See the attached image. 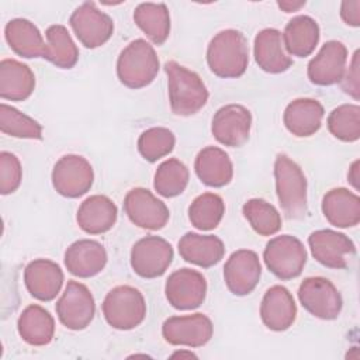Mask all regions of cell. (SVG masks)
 I'll return each instance as SVG.
<instances>
[{
	"label": "cell",
	"instance_id": "cell-1",
	"mask_svg": "<svg viewBox=\"0 0 360 360\" xmlns=\"http://www.w3.org/2000/svg\"><path fill=\"white\" fill-rule=\"evenodd\" d=\"M207 63L218 77H240L249 65V48L245 35L232 28L215 34L207 48Z\"/></svg>",
	"mask_w": 360,
	"mask_h": 360
},
{
	"label": "cell",
	"instance_id": "cell-2",
	"mask_svg": "<svg viewBox=\"0 0 360 360\" xmlns=\"http://www.w3.org/2000/svg\"><path fill=\"white\" fill-rule=\"evenodd\" d=\"M165 72L167 75L172 112L180 117L197 114L207 104L210 97L202 79L176 60L166 62Z\"/></svg>",
	"mask_w": 360,
	"mask_h": 360
},
{
	"label": "cell",
	"instance_id": "cell-3",
	"mask_svg": "<svg viewBox=\"0 0 360 360\" xmlns=\"http://www.w3.org/2000/svg\"><path fill=\"white\" fill-rule=\"evenodd\" d=\"M274 180L278 204L290 219L307 214V177L302 169L287 155L278 153L274 160Z\"/></svg>",
	"mask_w": 360,
	"mask_h": 360
},
{
	"label": "cell",
	"instance_id": "cell-4",
	"mask_svg": "<svg viewBox=\"0 0 360 360\" xmlns=\"http://www.w3.org/2000/svg\"><path fill=\"white\" fill-rule=\"evenodd\" d=\"M160 68L155 48L145 39L138 38L129 42L118 55L117 76L128 89L149 86Z\"/></svg>",
	"mask_w": 360,
	"mask_h": 360
},
{
	"label": "cell",
	"instance_id": "cell-5",
	"mask_svg": "<svg viewBox=\"0 0 360 360\" xmlns=\"http://www.w3.org/2000/svg\"><path fill=\"white\" fill-rule=\"evenodd\" d=\"M101 309L107 323L118 330L135 329L146 316L145 298L138 288L131 285H118L110 290Z\"/></svg>",
	"mask_w": 360,
	"mask_h": 360
},
{
	"label": "cell",
	"instance_id": "cell-6",
	"mask_svg": "<svg viewBox=\"0 0 360 360\" xmlns=\"http://www.w3.org/2000/svg\"><path fill=\"white\" fill-rule=\"evenodd\" d=\"M307 256L304 243L291 235H280L270 239L263 252L267 269L280 280L298 277L304 270Z\"/></svg>",
	"mask_w": 360,
	"mask_h": 360
},
{
	"label": "cell",
	"instance_id": "cell-7",
	"mask_svg": "<svg viewBox=\"0 0 360 360\" xmlns=\"http://www.w3.org/2000/svg\"><path fill=\"white\" fill-rule=\"evenodd\" d=\"M301 305L315 318L333 321L340 315L343 300L335 284L321 276L307 277L298 287Z\"/></svg>",
	"mask_w": 360,
	"mask_h": 360
},
{
	"label": "cell",
	"instance_id": "cell-8",
	"mask_svg": "<svg viewBox=\"0 0 360 360\" xmlns=\"http://www.w3.org/2000/svg\"><path fill=\"white\" fill-rule=\"evenodd\" d=\"M55 309L63 326L70 330H83L94 318L96 302L93 294L84 284L69 280Z\"/></svg>",
	"mask_w": 360,
	"mask_h": 360
},
{
	"label": "cell",
	"instance_id": "cell-9",
	"mask_svg": "<svg viewBox=\"0 0 360 360\" xmlns=\"http://www.w3.org/2000/svg\"><path fill=\"white\" fill-rule=\"evenodd\" d=\"M69 24L80 44L89 49L104 45L114 32L112 18L97 8L93 1H84L76 7L69 18Z\"/></svg>",
	"mask_w": 360,
	"mask_h": 360
},
{
	"label": "cell",
	"instance_id": "cell-10",
	"mask_svg": "<svg viewBox=\"0 0 360 360\" xmlns=\"http://www.w3.org/2000/svg\"><path fill=\"white\" fill-rule=\"evenodd\" d=\"M93 180V167L80 155H65L52 169V186L58 194L66 198H77L86 194L91 188Z\"/></svg>",
	"mask_w": 360,
	"mask_h": 360
},
{
	"label": "cell",
	"instance_id": "cell-11",
	"mask_svg": "<svg viewBox=\"0 0 360 360\" xmlns=\"http://www.w3.org/2000/svg\"><path fill=\"white\" fill-rule=\"evenodd\" d=\"M172 245L160 236H145L131 249V267L143 278H156L166 273L173 262Z\"/></svg>",
	"mask_w": 360,
	"mask_h": 360
},
{
	"label": "cell",
	"instance_id": "cell-12",
	"mask_svg": "<svg viewBox=\"0 0 360 360\" xmlns=\"http://www.w3.org/2000/svg\"><path fill=\"white\" fill-rule=\"evenodd\" d=\"M311 253L316 262L329 269H346L356 255L353 240L333 229H319L308 236Z\"/></svg>",
	"mask_w": 360,
	"mask_h": 360
},
{
	"label": "cell",
	"instance_id": "cell-13",
	"mask_svg": "<svg viewBox=\"0 0 360 360\" xmlns=\"http://www.w3.org/2000/svg\"><path fill=\"white\" fill-rule=\"evenodd\" d=\"M124 210L132 224L149 231L165 228L170 218L166 204L143 187H135L127 193Z\"/></svg>",
	"mask_w": 360,
	"mask_h": 360
},
{
	"label": "cell",
	"instance_id": "cell-14",
	"mask_svg": "<svg viewBox=\"0 0 360 360\" xmlns=\"http://www.w3.org/2000/svg\"><path fill=\"white\" fill-rule=\"evenodd\" d=\"M165 295L169 304L180 311L198 308L207 295L205 277L193 269L173 271L165 284Z\"/></svg>",
	"mask_w": 360,
	"mask_h": 360
},
{
	"label": "cell",
	"instance_id": "cell-15",
	"mask_svg": "<svg viewBox=\"0 0 360 360\" xmlns=\"http://www.w3.org/2000/svg\"><path fill=\"white\" fill-rule=\"evenodd\" d=\"M214 333L211 319L201 314L170 316L162 325L163 339L173 346L201 347L205 346Z\"/></svg>",
	"mask_w": 360,
	"mask_h": 360
},
{
	"label": "cell",
	"instance_id": "cell-16",
	"mask_svg": "<svg viewBox=\"0 0 360 360\" xmlns=\"http://www.w3.org/2000/svg\"><path fill=\"white\" fill-rule=\"evenodd\" d=\"M252 114L240 104H226L217 110L211 122L212 136L222 145L239 148L249 139Z\"/></svg>",
	"mask_w": 360,
	"mask_h": 360
},
{
	"label": "cell",
	"instance_id": "cell-17",
	"mask_svg": "<svg viewBox=\"0 0 360 360\" xmlns=\"http://www.w3.org/2000/svg\"><path fill=\"white\" fill-rule=\"evenodd\" d=\"M262 276V264L256 252L239 249L233 252L224 266V280L226 288L238 297L250 294Z\"/></svg>",
	"mask_w": 360,
	"mask_h": 360
},
{
	"label": "cell",
	"instance_id": "cell-18",
	"mask_svg": "<svg viewBox=\"0 0 360 360\" xmlns=\"http://www.w3.org/2000/svg\"><path fill=\"white\" fill-rule=\"evenodd\" d=\"M347 49L340 41L325 42L308 63V79L316 86H332L342 80L346 70Z\"/></svg>",
	"mask_w": 360,
	"mask_h": 360
},
{
	"label": "cell",
	"instance_id": "cell-19",
	"mask_svg": "<svg viewBox=\"0 0 360 360\" xmlns=\"http://www.w3.org/2000/svg\"><path fill=\"white\" fill-rule=\"evenodd\" d=\"M105 248L93 239H79L65 250L68 271L80 278H90L101 273L107 264Z\"/></svg>",
	"mask_w": 360,
	"mask_h": 360
},
{
	"label": "cell",
	"instance_id": "cell-20",
	"mask_svg": "<svg viewBox=\"0 0 360 360\" xmlns=\"http://www.w3.org/2000/svg\"><path fill=\"white\" fill-rule=\"evenodd\" d=\"M24 283L28 292L38 301H52L63 284L60 266L49 259H35L24 269Z\"/></svg>",
	"mask_w": 360,
	"mask_h": 360
},
{
	"label": "cell",
	"instance_id": "cell-21",
	"mask_svg": "<svg viewBox=\"0 0 360 360\" xmlns=\"http://www.w3.org/2000/svg\"><path fill=\"white\" fill-rule=\"evenodd\" d=\"M260 318L264 326L274 332L291 328L297 318V305L292 294L283 285L270 287L260 304Z\"/></svg>",
	"mask_w": 360,
	"mask_h": 360
},
{
	"label": "cell",
	"instance_id": "cell-22",
	"mask_svg": "<svg viewBox=\"0 0 360 360\" xmlns=\"http://www.w3.org/2000/svg\"><path fill=\"white\" fill-rule=\"evenodd\" d=\"M253 55L259 68L267 73H283L292 66V59L284 48L283 35L276 28H264L257 32Z\"/></svg>",
	"mask_w": 360,
	"mask_h": 360
},
{
	"label": "cell",
	"instance_id": "cell-23",
	"mask_svg": "<svg viewBox=\"0 0 360 360\" xmlns=\"http://www.w3.org/2000/svg\"><path fill=\"white\" fill-rule=\"evenodd\" d=\"M118 210L111 198L101 194L87 197L79 207L76 221L79 228L90 235L108 232L117 222Z\"/></svg>",
	"mask_w": 360,
	"mask_h": 360
},
{
	"label": "cell",
	"instance_id": "cell-24",
	"mask_svg": "<svg viewBox=\"0 0 360 360\" xmlns=\"http://www.w3.org/2000/svg\"><path fill=\"white\" fill-rule=\"evenodd\" d=\"M325 110L315 98H295L284 110L283 122L290 134L307 138L319 131Z\"/></svg>",
	"mask_w": 360,
	"mask_h": 360
},
{
	"label": "cell",
	"instance_id": "cell-25",
	"mask_svg": "<svg viewBox=\"0 0 360 360\" xmlns=\"http://www.w3.org/2000/svg\"><path fill=\"white\" fill-rule=\"evenodd\" d=\"M4 38L18 56L46 58V44L38 27L27 18H13L4 27Z\"/></svg>",
	"mask_w": 360,
	"mask_h": 360
},
{
	"label": "cell",
	"instance_id": "cell-26",
	"mask_svg": "<svg viewBox=\"0 0 360 360\" xmlns=\"http://www.w3.org/2000/svg\"><path fill=\"white\" fill-rule=\"evenodd\" d=\"M194 170L202 184L214 188L229 184L233 177V165L228 153L218 146L201 149L195 156Z\"/></svg>",
	"mask_w": 360,
	"mask_h": 360
},
{
	"label": "cell",
	"instance_id": "cell-27",
	"mask_svg": "<svg viewBox=\"0 0 360 360\" xmlns=\"http://www.w3.org/2000/svg\"><path fill=\"white\" fill-rule=\"evenodd\" d=\"M179 253L187 263L208 269L221 262L225 246L218 236L187 232L179 240Z\"/></svg>",
	"mask_w": 360,
	"mask_h": 360
},
{
	"label": "cell",
	"instance_id": "cell-28",
	"mask_svg": "<svg viewBox=\"0 0 360 360\" xmlns=\"http://www.w3.org/2000/svg\"><path fill=\"white\" fill-rule=\"evenodd\" d=\"M322 212L336 228L356 226L360 222V198L347 188H332L322 198Z\"/></svg>",
	"mask_w": 360,
	"mask_h": 360
},
{
	"label": "cell",
	"instance_id": "cell-29",
	"mask_svg": "<svg viewBox=\"0 0 360 360\" xmlns=\"http://www.w3.org/2000/svg\"><path fill=\"white\" fill-rule=\"evenodd\" d=\"M35 89V76L31 68L17 59L0 62V97L10 101L27 100Z\"/></svg>",
	"mask_w": 360,
	"mask_h": 360
},
{
	"label": "cell",
	"instance_id": "cell-30",
	"mask_svg": "<svg viewBox=\"0 0 360 360\" xmlns=\"http://www.w3.org/2000/svg\"><path fill=\"white\" fill-rule=\"evenodd\" d=\"M17 330L25 343L31 346H45L49 345L55 336V321L44 307L31 304L20 314Z\"/></svg>",
	"mask_w": 360,
	"mask_h": 360
},
{
	"label": "cell",
	"instance_id": "cell-31",
	"mask_svg": "<svg viewBox=\"0 0 360 360\" xmlns=\"http://www.w3.org/2000/svg\"><path fill=\"white\" fill-rule=\"evenodd\" d=\"M283 42L287 53L305 58L309 56L319 42V25L309 15H297L284 28Z\"/></svg>",
	"mask_w": 360,
	"mask_h": 360
},
{
	"label": "cell",
	"instance_id": "cell-32",
	"mask_svg": "<svg viewBox=\"0 0 360 360\" xmlns=\"http://www.w3.org/2000/svg\"><path fill=\"white\" fill-rule=\"evenodd\" d=\"M134 21L155 44L163 45L170 34V14L165 3H141L134 10Z\"/></svg>",
	"mask_w": 360,
	"mask_h": 360
},
{
	"label": "cell",
	"instance_id": "cell-33",
	"mask_svg": "<svg viewBox=\"0 0 360 360\" xmlns=\"http://www.w3.org/2000/svg\"><path fill=\"white\" fill-rule=\"evenodd\" d=\"M46 60L60 69H72L79 60V48L72 39L68 28L53 24L45 31Z\"/></svg>",
	"mask_w": 360,
	"mask_h": 360
},
{
	"label": "cell",
	"instance_id": "cell-34",
	"mask_svg": "<svg viewBox=\"0 0 360 360\" xmlns=\"http://www.w3.org/2000/svg\"><path fill=\"white\" fill-rule=\"evenodd\" d=\"M188 169L176 158L162 162L155 173L153 187L162 197L172 198L180 195L188 184Z\"/></svg>",
	"mask_w": 360,
	"mask_h": 360
},
{
	"label": "cell",
	"instance_id": "cell-35",
	"mask_svg": "<svg viewBox=\"0 0 360 360\" xmlns=\"http://www.w3.org/2000/svg\"><path fill=\"white\" fill-rule=\"evenodd\" d=\"M225 214V202L215 193H202L188 207V219L200 231L215 229Z\"/></svg>",
	"mask_w": 360,
	"mask_h": 360
},
{
	"label": "cell",
	"instance_id": "cell-36",
	"mask_svg": "<svg viewBox=\"0 0 360 360\" xmlns=\"http://www.w3.org/2000/svg\"><path fill=\"white\" fill-rule=\"evenodd\" d=\"M243 217L260 236H271L281 229V215L263 198H250L242 207Z\"/></svg>",
	"mask_w": 360,
	"mask_h": 360
},
{
	"label": "cell",
	"instance_id": "cell-37",
	"mask_svg": "<svg viewBox=\"0 0 360 360\" xmlns=\"http://www.w3.org/2000/svg\"><path fill=\"white\" fill-rule=\"evenodd\" d=\"M329 132L342 142H356L360 138V107L342 104L328 115Z\"/></svg>",
	"mask_w": 360,
	"mask_h": 360
},
{
	"label": "cell",
	"instance_id": "cell-38",
	"mask_svg": "<svg viewBox=\"0 0 360 360\" xmlns=\"http://www.w3.org/2000/svg\"><path fill=\"white\" fill-rule=\"evenodd\" d=\"M0 131L14 138L42 139V125L6 103L0 104Z\"/></svg>",
	"mask_w": 360,
	"mask_h": 360
},
{
	"label": "cell",
	"instance_id": "cell-39",
	"mask_svg": "<svg viewBox=\"0 0 360 360\" xmlns=\"http://www.w3.org/2000/svg\"><path fill=\"white\" fill-rule=\"evenodd\" d=\"M176 143L174 134L165 127H153L143 131L138 138V150L141 156L153 163L167 156Z\"/></svg>",
	"mask_w": 360,
	"mask_h": 360
},
{
	"label": "cell",
	"instance_id": "cell-40",
	"mask_svg": "<svg viewBox=\"0 0 360 360\" xmlns=\"http://www.w3.org/2000/svg\"><path fill=\"white\" fill-rule=\"evenodd\" d=\"M22 180L20 159L11 152H0V193L3 195L14 193Z\"/></svg>",
	"mask_w": 360,
	"mask_h": 360
},
{
	"label": "cell",
	"instance_id": "cell-41",
	"mask_svg": "<svg viewBox=\"0 0 360 360\" xmlns=\"http://www.w3.org/2000/svg\"><path fill=\"white\" fill-rule=\"evenodd\" d=\"M360 75H359V51H354L349 69L345 70L340 83L342 90L353 97L356 101L360 98Z\"/></svg>",
	"mask_w": 360,
	"mask_h": 360
},
{
	"label": "cell",
	"instance_id": "cell-42",
	"mask_svg": "<svg viewBox=\"0 0 360 360\" xmlns=\"http://www.w3.org/2000/svg\"><path fill=\"white\" fill-rule=\"evenodd\" d=\"M340 17L350 27L360 25V1H343L340 4Z\"/></svg>",
	"mask_w": 360,
	"mask_h": 360
},
{
	"label": "cell",
	"instance_id": "cell-43",
	"mask_svg": "<svg viewBox=\"0 0 360 360\" xmlns=\"http://www.w3.org/2000/svg\"><path fill=\"white\" fill-rule=\"evenodd\" d=\"M359 160H354L353 165L350 166L349 169V173H347V181L354 187V190H359Z\"/></svg>",
	"mask_w": 360,
	"mask_h": 360
},
{
	"label": "cell",
	"instance_id": "cell-44",
	"mask_svg": "<svg viewBox=\"0 0 360 360\" xmlns=\"http://www.w3.org/2000/svg\"><path fill=\"white\" fill-rule=\"evenodd\" d=\"M277 6L285 13H292V11H298L301 7H304L305 1H277Z\"/></svg>",
	"mask_w": 360,
	"mask_h": 360
},
{
	"label": "cell",
	"instance_id": "cell-45",
	"mask_svg": "<svg viewBox=\"0 0 360 360\" xmlns=\"http://www.w3.org/2000/svg\"><path fill=\"white\" fill-rule=\"evenodd\" d=\"M172 357H197L193 352H183V350H180V352H174L173 354H172Z\"/></svg>",
	"mask_w": 360,
	"mask_h": 360
}]
</instances>
